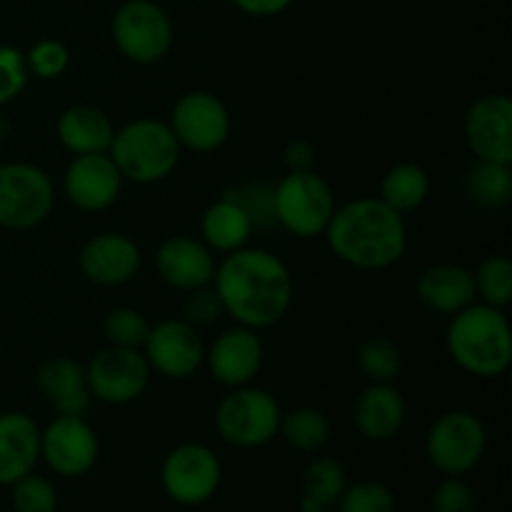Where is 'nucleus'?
I'll list each match as a JSON object with an SVG mask.
<instances>
[{
    "label": "nucleus",
    "instance_id": "nucleus-1",
    "mask_svg": "<svg viewBox=\"0 0 512 512\" xmlns=\"http://www.w3.org/2000/svg\"><path fill=\"white\" fill-rule=\"evenodd\" d=\"M213 288L223 310L238 325L253 330L273 328L293 303V275L275 253L240 248L215 268Z\"/></svg>",
    "mask_w": 512,
    "mask_h": 512
},
{
    "label": "nucleus",
    "instance_id": "nucleus-2",
    "mask_svg": "<svg viewBox=\"0 0 512 512\" xmlns=\"http://www.w3.org/2000/svg\"><path fill=\"white\" fill-rule=\"evenodd\" d=\"M323 235L333 255L358 270H385L408 250L405 215L380 198H358L335 208Z\"/></svg>",
    "mask_w": 512,
    "mask_h": 512
},
{
    "label": "nucleus",
    "instance_id": "nucleus-3",
    "mask_svg": "<svg viewBox=\"0 0 512 512\" xmlns=\"http://www.w3.org/2000/svg\"><path fill=\"white\" fill-rule=\"evenodd\" d=\"M445 345L460 370L475 378H500L512 363V330L503 308L470 303L450 315Z\"/></svg>",
    "mask_w": 512,
    "mask_h": 512
},
{
    "label": "nucleus",
    "instance_id": "nucleus-4",
    "mask_svg": "<svg viewBox=\"0 0 512 512\" xmlns=\"http://www.w3.org/2000/svg\"><path fill=\"white\" fill-rule=\"evenodd\" d=\"M180 143L168 123L153 118H138L115 130L108 155L123 180L138 185H153L173 175L180 163Z\"/></svg>",
    "mask_w": 512,
    "mask_h": 512
},
{
    "label": "nucleus",
    "instance_id": "nucleus-5",
    "mask_svg": "<svg viewBox=\"0 0 512 512\" xmlns=\"http://www.w3.org/2000/svg\"><path fill=\"white\" fill-rule=\"evenodd\" d=\"M273 200L278 228L288 230L295 238L323 235L338 208L333 188L315 170H288V175L273 185Z\"/></svg>",
    "mask_w": 512,
    "mask_h": 512
},
{
    "label": "nucleus",
    "instance_id": "nucleus-6",
    "mask_svg": "<svg viewBox=\"0 0 512 512\" xmlns=\"http://www.w3.org/2000/svg\"><path fill=\"white\" fill-rule=\"evenodd\" d=\"M280 415L283 410L268 390L243 385L230 388V393L220 400L215 410V428L220 438L235 448H263L278 435Z\"/></svg>",
    "mask_w": 512,
    "mask_h": 512
},
{
    "label": "nucleus",
    "instance_id": "nucleus-7",
    "mask_svg": "<svg viewBox=\"0 0 512 512\" xmlns=\"http://www.w3.org/2000/svg\"><path fill=\"white\" fill-rule=\"evenodd\" d=\"M488 448V433L470 410H448L440 415L425 438V455L438 473L463 478L475 470Z\"/></svg>",
    "mask_w": 512,
    "mask_h": 512
},
{
    "label": "nucleus",
    "instance_id": "nucleus-8",
    "mask_svg": "<svg viewBox=\"0 0 512 512\" xmlns=\"http://www.w3.org/2000/svg\"><path fill=\"white\" fill-rule=\"evenodd\" d=\"M113 43L133 63L153 65L173 45V20L155 0H125L113 15Z\"/></svg>",
    "mask_w": 512,
    "mask_h": 512
},
{
    "label": "nucleus",
    "instance_id": "nucleus-9",
    "mask_svg": "<svg viewBox=\"0 0 512 512\" xmlns=\"http://www.w3.org/2000/svg\"><path fill=\"white\" fill-rule=\"evenodd\" d=\"M55 205L50 175L33 163H0V228L30 230Z\"/></svg>",
    "mask_w": 512,
    "mask_h": 512
},
{
    "label": "nucleus",
    "instance_id": "nucleus-10",
    "mask_svg": "<svg viewBox=\"0 0 512 512\" xmlns=\"http://www.w3.org/2000/svg\"><path fill=\"white\" fill-rule=\"evenodd\" d=\"M223 483L220 458L203 443H183L165 455L160 465V485L173 503L198 508L218 493Z\"/></svg>",
    "mask_w": 512,
    "mask_h": 512
},
{
    "label": "nucleus",
    "instance_id": "nucleus-11",
    "mask_svg": "<svg viewBox=\"0 0 512 512\" xmlns=\"http://www.w3.org/2000/svg\"><path fill=\"white\" fill-rule=\"evenodd\" d=\"M150 365L143 350L108 345L85 365L90 395L100 403L128 405L145 393L150 383Z\"/></svg>",
    "mask_w": 512,
    "mask_h": 512
},
{
    "label": "nucleus",
    "instance_id": "nucleus-12",
    "mask_svg": "<svg viewBox=\"0 0 512 512\" xmlns=\"http://www.w3.org/2000/svg\"><path fill=\"white\" fill-rule=\"evenodd\" d=\"M168 125L180 148L193 153H215L230 135V113L218 95L208 90H190L173 105Z\"/></svg>",
    "mask_w": 512,
    "mask_h": 512
},
{
    "label": "nucleus",
    "instance_id": "nucleus-13",
    "mask_svg": "<svg viewBox=\"0 0 512 512\" xmlns=\"http://www.w3.org/2000/svg\"><path fill=\"white\" fill-rule=\"evenodd\" d=\"M98 435L85 418L58 415L40 430V460L60 478H83L98 463Z\"/></svg>",
    "mask_w": 512,
    "mask_h": 512
},
{
    "label": "nucleus",
    "instance_id": "nucleus-14",
    "mask_svg": "<svg viewBox=\"0 0 512 512\" xmlns=\"http://www.w3.org/2000/svg\"><path fill=\"white\" fill-rule=\"evenodd\" d=\"M463 135L475 160L512 165V100L503 93L480 95L465 113Z\"/></svg>",
    "mask_w": 512,
    "mask_h": 512
},
{
    "label": "nucleus",
    "instance_id": "nucleus-15",
    "mask_svg": "<svg viewBox=\"0 0 512 512\" xmlns=\"http://www.w3.org/2000/svg\"><path fill=\"white\" fill-rule=\"evenodd\" d=\"M143 355L150 370L170 380H185L205 363V345L188 320H163L150 325Z\"/></svg>",
    "mask_w": 512,
    "mask_h": 512
},
{
    "label": "nucleus",
    "instance_id": "nucleus-16",
    "mask_svg": "<svg viewBox=\"0 0 512 512\" xmlns=\"http://www.w3.org/2000/svg\"><path fill=\"white\" fill-rule=\"evenodd\" d=\"M65 198L85 213L110 208L123 190V175L108 153L75 155L63 175Z\"/></svg>",
    "mask_w": 512,
    "mask_h": 512
},
{
    "label": "nucleus",
    "instance_id": "nucleus-17",
    "mask_svg": "<svg viewBox=\"0 0 512 512\" xmlns=\"http://www.w3.org/2000/svg\"><path fill=\"white\" fill-rule=\"evenodd\" d=\"M263 358L265 348L258 330L245 328V325L220 333L205 350L210 375L225 388H243L253 383V378L263 368Z\"/></svg>",
    "mask_w": 512,
    "mask_h": 512
},
{
    "label": "nucleus",
    "instance_id": "nucleus-18",
    "mask_svg": "<svg viewBox=\"0 0 512 512\" xmlns=\"http://www.w3.org/2000/svg\"><path fill=\"white\" fill-rule=\"evenodd\" d=\"M155 268L163 283L190 293L195 288L213 285L218 263L213 258V250L203 240H195L190 235H170L160 243Z\"/></svg>",
    "mask_w": 512,
    "mask_h": 512
},
{
    "label": "nucleus",
    "instance_id": "nucleus-19",
    "mask_svg": "<svg viewBox=\"0 0 512 512\" xmlns=\"http://www.w3.org/2000/svg\"><path fill=\"white\" fill-rule=\"evenodd\" d=\"M143 265L138 243L123 233H100L80 250V270L95 285L115 288L130 283Z\"/></svg>",
    "mask_w": 512,
    "mask_h": 512
},
{
    "label": "nucleus",
    "instance_id": "nucleus-20",
    "mask_svg": "<svg viewBox=\"0 0 512 512\" xmlns=\"http://www.w3.org/2000/svg\"><path fill=\"white\" fill-rule=\"evenodd\" d=\"M38 390L43 393L45 403L58 415H75L85 418L90 408V385L85 368L73 358H50L38 368Z\"/></svg>",
    "mask_w": 512,
    "mask_h": 512
},
{
    "label": "nucleus",
    "instance_id": "nucleus-21",
    "mask_svg": "<svg viewBox=\"0 0 512 512\" xmlns=\"http://www.w3.org/2000/svg\"><path fill=\"white\" fill-rule=\"evenodd\" d=\"M40 460V428L25 413H0V485L30 475Z\"/></svg>",
    "mask_w": 512,
    "mask_h": 512
},
{
    "label": "nucleus",
    "instance_id": "nucleus-22",
    "mask_svg": "<svg viewBox=\"0 0 512 512\" xmlns=\"http://www.w3.org/2000/svg\"><path fill=\"white\" fill-rule=\"evenodd\" d=\"M418 298L425 308L438 315L450 318V315L460 313L478 300L473 270L458 263L430 265L418 278Z\"/></svg>",
    "mask_w": 512,
    "mask_h": 512
},
{
    "label": "nucleus",
    "instance_id": "nucleus-23",
    "mask_svg": "<svg viewBox=\"0 0 512 512\" xmlns=\"http://www.w3.org/2000/svg\"><path fill=\"white\" fill-rule=\"evenodd\" d=\"M355 428L373 443L395 438L405 423V400L393 383H370L353 408Z\"/></svg>",
    "mask_w": 512,
    "mask_h": 512
},
{
    "label": "nucleus",
    "instance_id": "nucleus-24",
    "mask_svg": "<svg viewBox=\"0 0 512 512\" xmlns=\"http://www.w3.org/2000/svg\"><path fill=\"white\" fill-rule=\"evenodd\" d=\"M58 140L73 155L108 153L115 128L108 115L93 105H73L58 118Z\"/></svg>",
    "mask_w": 512,
    "mask_h": 512
},
{
    "label": "nucleus",
    "instance_id": "nucleus-25",
    "mask_svg": "<svg viewBox=\"0 0 512 512\" xmlns=\"http://www.w3.org/2000/svg\"><path fill=\"white\" fill-rule=\"evenodd\" d=\"M200 235L210 250L228 255L248 245L250 235H253V223L235 200L220 195L215 203L205 208L203 218H200Z\"/></svg>",
    "mask_w": 512,
    "mask_h": 512
},
{
    "label": "nucleus",
    "instance_id": "nucleus-26",
    "mask_svg": "<svg viewBox=\"0 0 512 512\" xmlns=\"http://www.w3.org/2000/svg\"><path fill=\"white\" fill-rule=\"evenodd\" d=\"M430 195V175L418 163H398L380 180V200L400 215L418 210Z\"/></svg>",
    "mask_w": 512,
    "mask_h": 512
},
{
    "label": "nucleus",
    "instance_id": "nucleus-27",
    "mask_svg": "<svg viewBox=\"0 0 512 512\" xmlns=\"http://www.w3.org/2000/svg\"><path fill=\"white\" fill-rule=\"evenodd\" d=\"M465 195L483 210H500L512 200V170L508 163L475 160L463 178Z\"/></svg>",
    "mask_w": 512,
    "mask_h": 512
},
{
    "label": "nucleus",
    "instance_id": "nucleus-28",
    "mask_svg": "<svg viewBox=\"0 0 512 512\" xmlns=\"http://www.w3.org/2000/svg\"><path fill=\"white\" fill-rule=\"evenodd\" d=\"M345 488L343 465L335 458H315L303 473V510H333Z\"/></svg>",
    "mask_w": 512,
    "mask_h": 512
},
{
    "label": "nucleus",
    "instance_id": "nucleus-29",
    "mask_svg": "<svg viewBox=\"0 0 512 512\" xmlns=\"http://www.w3.org/2000/svg\"><path fill=\"white\" fill-rule=\"evenodd\" d=\"M278 435L298 453H320L330 440V420L318 408H295L280 415Z\"/></svg>",
    "mask_w": 512,
    "mask_h": 512
},
{
    "label": "nucleus",
    "instance_id": "nucleus-30",
    "mask_svg": "<svg viewBox=\"0 0 512 512\" xmlns=\"http://www.w3.org/2000/svg\"><path fill=\"white\" fill-rule=\"evenodd\" d=\"M223 195H228L230 200H235L245 210V215L253 223V233H270L273 228H278L273 185L270 183H265V180H245V183L225 190Z\"/></svg>",
    "mask_w": 512,
    "mask_h": 512
},
{
    "label": "nucleus",
    "instance_id": "nucleus-31",
    "mask_svg": "<svg viewBox=\"0 0 512 512\" xmlns=\"http://www.w3.org/2000/svg\"><path fill=\"white\" fill-rule=\"evenodd\" d=\"M475 278V295L480 303L493 305V308H505L512 300V263L505 255H490L478 270L473 273Z\"/></svg>",
    "mask_w": 512,
    "mask_h": 512
},
{
    "label": "nucleus",
    "instance_id": "nucleus-32",
    "mask_svg": "<svg viewBox=\"0 0 512 512\" xmlns=\"http://www.w3.org/2000/svg\"><path fill=\"white\" fill-rule=\"evenodd\" d=\"M358 365L370 383H395L403 370V355L388 338H368L358 350Z\"/></svg>",
    "mask_w": 512,
    "mask_h": 512
},
{
    "label": "nucleus",
    "instance_id": "nucleus-33",
    "mask_svg": "<svg viewBox=\"0 0 512 512\" xmlns=\"http://www.w3.org/2000/svg\"><path fill=\"white\" fill-rule=\"evenodd\" d=\"M103 330L110 345L143 350L145 340H148V333H150V323L143 313H138V310L115 308L105 315Z\"/></svg>",
    "mask_w": 512,
    "mask_h": 512
},
{
    "label": "nucleus",
    "instance_id": "nucleus-34",
    "mask_svg": "<svg viewBox=\"0 0 512 512\" xmlns=\"http://www.w3.org/2000/svg\"><path fill=\"white\" fill-rule=\"evenodd\" d=\"M338 512H395V495L380 480H360L340 495Z\"/></svg>",
    "mask_w": 512,
    "mask_h": 512
},
{
    "label": "nucleus",
    "instance_id": "nucleus-35",
    "mask_svg": "<svg viewBox=\"0 0 512 512\" xmlns=\"http://www.w3.org/2000/svg\"><path fill=\"white\" fill-rule=\"evenodd\" d=\"M13 495H10V503H13L15 512H55L58 510V490L43 475H25L18 483L10 485Z\"/></svg>",
    "mask_w": 512,
    "mask_h": 512
},
{
    "label": "nucleus",
    "instance_id": "nucleus-36",
    "mask_svg": "<svg viewBox=\"0 0 512 512\" xmlns=\"http://www.w3.org/2000/svg\"><path fill=\"white\" fill-rule=\"evenodd\" d=\"M25 65H28V73L35 75L40 80H53L68 70L70 65V53L60 40L45 38L38 40L33 48L25 53Z\"/></svg>",
    "mask_w": 512,
    "mask_h": 512
},
{
    "label": "nucleus",
    "instance_id": "nucleus-37",
    "mask_svg": "<svg viewBox=\"0 0 512 512\" xmlns=\"http://www.w3.org/2000/svg\"><path fill=\"white\" fill-rule=\"evenodd\" d=\"M28 65L25 53L13 45H0V108L13 103L28 85Z\"/></svg>",
    "mask_w": 512,
    "mask_h": 512
},
{
    "label": "nucleus",
    "instance_id": "nucleus-38",
    "mask_svg": "<svg viewBox=\"0 0 512 512\" xmlns=\"http://www.w3.org/2000/svg\"><path fill=\"white\" fill-rule=\"evenodd\" d=\"M430 508L433 512H475V495L463 478L445 475L430 498Z\"/></svg>",
    "mask_w": 512,
    "mask_h": 512
},
{
    "label": "nucleus",
    "instance_id": "nucleus-39",
    "mask_svg": "<svg viewBox=\"0 0 512 512\" xmlns=\"http://www.w3.org/2000/svg\"><path fill=\"white\" fill-rule=\"evenodd\" d=\"M183 315L190 325H210L215 323L220 315H225L223 303H220L213 285L190 290L183 300Z\"/></svg>",
    "mask_w": 512,
    "mask_h": 512
},
{
    "label": "nucleus",
    "instance_id": "nucleus-40",
    "mask_svg": "<svg viewBox=\"0 0 512 512\" xmlns=\"http://www.w3.org/2000/svg\"><path fill=\"white\" fill-rule=\"evenodd\" d=\"M285 165L290 173H300V170H313L315 163V148L305 138H295L285 145L283 153Z\"/></svg>",
    "mask_w": 512,
    "mask_h": 512
},
{
    "label": "nucleus",
    "instance_id": "nucleus-41",
    "mask_svg": "<svg viewBox=\"0 0 512 512\" xmlns=\"http://www.w3.org/2000/svg\"><path fill=\"white\" fill-rule=\"evenodd\" d=\"M295 0H233L235 8L253 18H273V15L285 13Z\"/></svg>",
    "mask_w": 512,
    "mask_h": 512
},
{
    "label": "nucleus",
    "instance_id": "nucleus-42",
    "mask_svg": "<svg viewBox=\"0 0 512 512\" xmlns=\"http://www.w3.org/2000/svg\"><path fill=\"white\" fill-rule=\"evenodd\" d=\"M8 130H10V123L3 118V115H0V138H5V135H8Z\"/></svg>",
    "mask_w": 512,
    "mask_h": 512
},
{
    "label": "nucleus",
    "instance_id": "nucleus-43",
    "mask_svg": "<svg viewBox=\"0 0 512 512\" xmlns=\"http://www.w3.org/2000/svg\"><path fill=\"white\" fill-rule=\"evenodd\" d=\"M300 512H333V510H300Z\"/></svg>",
    "mask_w": 512,
    "mask_h": 512
},
{
    "label": "nucleus",
    "instance_id": "nucleus-44",
    "mask_svg": "<svg viewBox=\"0 0 512 512\" xmlns=\"http://www.w3.org/2000/svg\"><path fill=\"white\" fill-rule=\"evenodd\" d=\"M0 163H5V160H3V148H0Z\"/></svg>",
    "mask_w": 512,
    "mask_h": 512
},
{
    "label": "nucleus",
    "instance_id": "nucleus-45",
    "mask_svg": "<svg viewBox=\"0 0 512 512\" xmlns=\"http://www.w3.org/2000/svg\"><path fill=\"white\" fill-rule=\"evenodd\" d=\"M193 3H208V0H193Z\"/></svg>",
    "mask_w": 512,
    "mask_h": 512
}]
</instances>
